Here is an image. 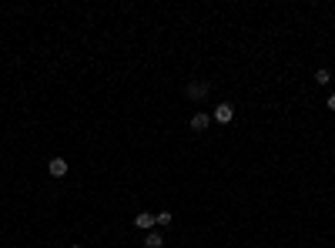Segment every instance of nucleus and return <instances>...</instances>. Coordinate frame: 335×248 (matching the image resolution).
I'll use <instances>...</instances> for the list:
<instances>
[{"instance_id": "1", "label": "nucleus", "mask_w": 335, "mask_h": 248, "mask_svg": "<svg viewBox=\"0 0 335 248\" xmlns=\"http://www.w3.org/2000/svg\"><path fill=\"white\" fill-rule=\"evenodd\" d=\"M208 91H211V84H208V81H188V84H185V94L191 97V101H205Z\"/></svg>"}, {"instance_id": "2", "label": "nucleus", "mask_w": 335, "mask_h": 248, "mask_svg": "<svg viewBox=\"0 0 335 248\" xmlns=\"http://www.w3.org/2000/svg\"><path fill=\"white\" fill-rule=\"evenodd\" d=\"M231 117H235V104H228V101L211 111V121H218V124H231Z\"/></svg>"}, {"instance_id": "3", "label": "nucleus", "mask_w": 335, "mask_h": 248, "mask_svg": "<svg viewBox=\"0 0 335 248\" xmlns=\"http://www.w3.org/2000/svg\"><path fill=\"white\" fill-rule=\"evenodd\" d=\"M47 171H51V178H64L67 174V161L64 158H51L47 161Z\"/></svg>"}, {"instance_id": "4", "label": "nucleus", "mask_w": 335, "mask_h": 248, "mask_svg": "<svg viewBox=\"0 0 335 248\" xmlns=\"http://www.w3.org/2000/svg\"><path fill=\"white\" fill-rule=\"evenodd\" d=\"M134 228H141V231L154 228V215H148V211H141V215H134Z\"/></svg>"}, {"instance_id": "5", "label": "nucleus", "mask_w": 335, "mask_h": 248, "mask_svg": "<svg viewBox=\"0 0 335 248\" xmlns=\"http://www.w3.org/2000/svg\"><path fill=\"white\" fill-rule=\"evenodd\" d=\"M208 124H211V114H195L191 117V131H208Z\"/></svg>"}, {"instance_id": "6", "label": "nucleus", "mask_w": 335, "mask_h": 248, "mask_svg": "<svg viewBox=\"0 0 335 248\" xmlns=\"http://www.w3.org/2000/svg\"><path fill=\"white\" fill-rule=\"evenodd\" d=\"M161 245H165L161 231H148V235H144V248H161Z\"/></svg>"}, {"instance_id": "7", "label": "nucleus", "mask_w": 335, "mask_h": 248, "mask_svg": "<svg viewBox=\"0 0 335 248\" xmlns=\"http://www.w3.org/2000/svg\"><path fill=\"white\" fill-rule=\"evenodd\" d=\"M329 81H332V74H329L325 67H318V71H315V84H322V87H329Z\"/></svg>"}, {"instance_id": "8", "label": "nucleus", "mask_w": 335, "mask_h": 248, "mask_svg": "<svg viewBox=\"0 0 335 248\" xmlns=\"http://www.w3.org/2000/svg\"><path fill=\"white\" fill-rule=\"evenodd\" d=\"M154 225H161V228H168V225H171V215H168V211H161V215H154Z\"/></svg>"}, {"instance_id": "9", "label": "nucleus", "mask_w": 335, "mask_h": 248, "mask_svg": "<svg viewBox=\"0 0 335 248\" xmlns=\"http://www.w3.org/2000/svg\"><path fill=\"white\" fill-rule=\"evenodd\" d=\"M329 111H335V94H329V104H325Z\"/></svg>"}, {"instance_id": "10", "label": "nucleus", "mask_w": 335, "mask_h": 248, "mask_svg": "<svg viewBox=\"0 0 335 248\" xmlns=\"http://www.w3.org/2000/svg\"><path fill=\"white\" fill-rule=\"evenodd\" d=\"M74 248H81V245H74Z\"/></svg>"}]
</instances>
